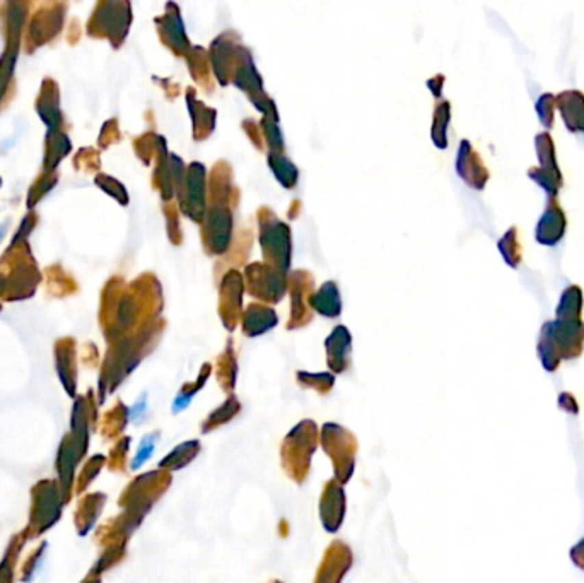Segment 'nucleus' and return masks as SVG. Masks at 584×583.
Wrapping results in <instances>:
<instances>
[{"label":"nucleus","instance_id":"obj_2","mask_svg":"<svg viewBox=\"0 0 584 583\" xmlns=\"http://www.w3.org/2000/svg\"><path fill=\"white\" fill-rule=\"evenodd\" d=\"M566 233V216L555 199H548L547 209L538 221L537 241L545 247H554L562 240Z\"/></svg>","mask_w":584,"mask_h":583},{"label":"nucleus","instance_id":"obj_7","mask_svg":"<svg viewBox=\"0 0 584 583\" xmlns=\"http://www.w3.org/2000/svg\"><path fill=\"white\" fill-rule=\"evenodd\" d=\"M335 288L337 286L328 282L323 286L318 298L314 299V306H316L318 312L325 313L327 317H337V313L340 312V299H338V293Z\"/></svg>","mask_w":584,"mask_h":583},{"label":"nucleus","instance_id":"obj_6","mask_svg":"<svg viewBox=\"0 0 584 583\" xmlns=\"http://www.w3.org/2000/svg\"><path fill=\"white\" fill-rule=\"evenodd\" d=\"M499 250L503 253L504 260L511 267H518L521 262V245L518 240V227H511L499 241Z\"/></svg>","mask_w":584,"mask_h":583},{"label":"nucleus","instance_id":"obj_5","mask_svg":"<svg viewBox=\"0 0 584 583\" xmlns=\"http://www.w3.org/2000/svg\"><path fill=\"white\" fill-rule=\"evenodd\" d=\"M583 291L579 286H569L561 296L555 315L557 319H581Z\"/></svg>","mask_w":584,"mask_h":583},{"label":"nucleus","instance_id":"obj_1","mask_svg":"<svg viewBox=\"0 0 584 583\" xmlns=\"http://www.w3.org/2000/svg\"><path fill=\"white\" fill-rule=\"evenodd\" d=\"M537 154L540 166H535L528 170V177L537 182L545 192L548 199H555L562 187V175L559 170L557 158H555V146L550 134L542 132L537 136Z\"/></svg>","mask_w":584,"mask_h":583},{"label":"nucleus","instance_id":"obj_8","mask_svg":"<svg viewBox=\"0 0 584 583\" xmlns=\"http://www.w3.org/2000/svg\"><path fill=\"white\" fill-rule=\"evenodd\" d=\"M555 108H557V103H555V96L547 92V95H542L540 99L537 101V113L540 122L544 123L547 129H550L554 125L555 119Z\"/></svg>","mask_w":584,"mask_h":583},{"label":"nucleus","instance_id":"obj_4","mask_svg":"<svg viewBox=\"0 0 584 583\" xmlns=\"http://www.w3.org/2000/svg\"><path fill=\"white\" fill-rule=\"evenodd\" d=\"M555 103L571 132L584 134V95L581 91H564L555 96Z\"/></svg>","mask_w":584,"mask_h":583},{"label":"nucleus","instance_id":"obj_3","mask_svg":"<svg viewBox=\"0 0 584 583\" xmlns=\"http://www.w3.org/2000/svg\"><path fill=\"white\" fill-rule=\"evenodd\" d=\"M456 168H458V173L461 175V178L470 187L477 188V190H482L485 187L487 180H489V171L485 170L480 156L473 151V147L466 140H463L461 146H459Z\"/></svg>","mask_w":584,"mask_h":583}]
</instances>
